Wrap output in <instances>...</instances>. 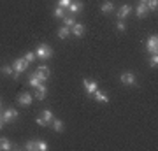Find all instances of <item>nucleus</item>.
I'll use <instances>...</instances> for the list:
<instances>
[{
    "mask_svg": "<svg viewBox=\"0 0 158 151\" xmlns=\"http://www.w3.org/2000/svg\"><path fill=\"white\" fill-rule=\"evenodd\" d=\"M0 106H2V102H0Z\"/></svg>",
    "mask_w": 158,
    "mask_h": 151,
    "instance_id": "nucleus-34",
    "label": "nucleus"
},
{
    "mask_svg": "<svg viewBox=\"0 0 158 151\" xmlns=\"http://www.w3.org/2000/svg\"><path fill=\"white\" fill-rule=\"evenodd\" d=\"M12 69L16 70V74H23L27 69H28V62H27L25 58H18V60H14V65H12Z\"/></svg>",
    "mask_w": 158,
    "mask_h": 151,
    "instance_id": "nucleus-3",
    "label": "nucleus"
},
{
    "mask_svg": "<svg viewBox=\"0 0 158 151\" xmlns=\"http://www.w3.org/2000/svg\"><path fill=\"white\" fill-rule=\"evenodd\" d=\"M70 2H72V0H58V7H63V9H65V7L70 6Z\"/></svg>",
    "mask_w": 158,
    "mask_h": 151,
    "instance_id": "nucleus-28",
    "label": "nucleus"
},
{
    "mask_svg": "<svg viewBox=\"0 0 158 151\" xmlns=\"http://www.w3.org/2000/svg\"><path fill=\"white\" fill-rule=\"evenodd\" d=\"M93 97H95V100L100 102V104H107V102H109L107 93H104V91H100V90H97L95 93H93Z\"/></svg>",
    "mask_w": 158,
    "mask_h": 151,
    "instance_id": "nucleus-10",
    "label": "nucleus"
},
{
    "mask_svg": "<svg viewBox=\"0 0 158 151\" xmlns=\"http://www.w3.org/2000/svg\"><path fill=\"white\" fill-rule=\"evenodd\" d=\"M37 141V151H48L49 149V146L46 144L44 141H39V139H35Z\"/></svg>",
    "mask_w": 158,
    "mask_h": 151,
    "instance_id": "nucleus-23",
    "label": "nucleus"
},
{
    "mask_svg": "<svg viewBox=\"0 0 158 151\" xmlns=\"http://www.w3.org/2000/svg\"><path fill=\"white\" fill-rule=\"evenodd\" d=\"M53 130H55V132H63V121L62 120H53Z\"/></svg>",
    "mask_w": 158,
    "mask_h": 151,
    "instance_id": "nucleus-20",
    "label": "nucleus"
},
{
    "mask_svg": "<svg viewBox=\"0 0 158 151\" xmlns=\"http://www.w3.org/2000/svg\"><path fill=\"white\" fill-rule=\"evenodd\" d=\"M35 56L40 58V60H49L51 56H53V49H51L48 44H40L37 49H35Z\"/></svg>",
    "mask_w": 158,
    "mask_h": 151,
    "instance_id": "nucleus-1",
    "label": "nucleus"
},
{
    "mask_svg": "<svg viewBox=\"0 0 158 151\" xmlns=\"http://www.w3.org/2000/svg\"><path fill=\"white\" fill-rule=\"evenodd\" d=\"M63 23H65V27H69V28H72L74 25H76V16H63Z\"/></svg>",
    "mask_w": 158,
    "mask_h": 151,
    "instance_id": "nucleus-18",
    "label": "nucleus"
},
{
    "mask_svg": "<svg viewBox=\"0 0 158 151\" xmlns=\"http://www.w3.org/2000/svg\"><path fill=\"white\" fill-rule=\"evenodd\" d=\"M130 11H132V7L130 6H121L119 7V11H118V18L119 19H125V18L130 14Z\"/></svg>",
    "mask_w": 158,
    "mask_h": 151,
    "instance_id": "nucleus-15",
    "label": "nucleus"
},
{
    "mask_svg": "<svg viewBox=\"0 0 158 151\" xmlns=\"http://www.w3.org/2000/svg\"><path fill=\"white\" fill-rule=\"evenodd\" d=\"M83 86H85V90L90 93V95H93L97 90H98V83L93 81V79H85V81H83Z\"/></svg>",
    "mask_w": 158,
    "mask_h": 151,
    "instance_id": "nucleus-5",
    "label": "nucleus"
},
{
    "mask_svg": "<svg viewBox=\"0 0 158 151\" xmlns=\"http://www.w3.org/2000/svg\"><path fill=\"white\" fill-rule=\"evenodd\" d=\"M113 9H114V4L113 2H104V4H102V12H106V14H107V12H113Z\"/></svg>",
    "mask_w": 158,
    "mask_h": 151,
    "instance_id": "nucleus-19",
    "label": "nucleus"
},
{
    "mask_svg": "<svg viewBox=\"0 0 158 151\" xmlns=\"http://www.w3.org/2000/svg\"><path fill=\"white\" fill-rule=\"evenodd\" d=\"M116 28H118V32H125V30H127V27H125L123 19H119V21H118V25H116Z\"/></svg>",
    "mask_w": 158,
    "mask_h": 151,
    "instance_id": "nucleus-29",
    "label": "nucleus"
},
{
    "mask_svg": "<svg viewBox=\"0 0 158 151\" xmlns=\"http://www.w3.org/2000/svg\"><path fill=\"white\" fill-rule=\"evenodd\" d=\"M146 6H148V9H149V11H156V7H158V0H148Z\"/></svg>",
    "mask_w": 158,
    "mask_h": 151,
    "instance_id": "nucleus-24",
    "label": "nucleus"
},
{
    "mask_svg": "<svg viewBox=\"0 0 158 151\" xmlns=\"http://www.w3.org/2000/svg\"><path fill=\"white\" fill-rule=\"evenodd\" d=\"M69 9H70V12H72V14H77V12L83 9V4H81V2H77V0H72V2H70V6H69Z\"/></svg>",
    "mask_w": 158,
    "mask_h": 151,
    "instance_id": "nucleus-14",
    "label": "nucleus"
},
{
    "mask_svg": "<svg viewBox=\"0 0 158 151\" xmlns=\"http://www.w3.org/2000/svg\"><path fill=\"white\" fill-rule=\"evenodd\" d=\"M18 114H19V112H18L16 109H11V107H9V109H6V111L2 112L4 123H11V121H14V120L18 118Z\"/></svg>",
    "mask_w": 158,
    "mask_h": 151,
    "instance_id": "nucleus-4",
    "label": "nucleus"
},
{
    "mask_svg": "<svg viewBox=\"0 0 158 151\" xmlns=\"http://www.w3.org/2000/svg\"><path fill=\"white\" fill-rule=\"evenodd\" d=\"M40 83H42V81H39V79H37V76H35L34 72L30 74V83H28L30 86H34V88H37V86H39Z\"/></svg>",
    "mask_w": 158,
    "mask_h": 151,
    "instance_id": "nucleus-21",
    "label": "nucleus"
},
{
    "mask_svg": "<svg viewBox=\"0 0 158 151\" xmlns=\"http://www.w3.org/2000/svg\"><path fill=\"white\" fill-rule=\"evenodd\" d=\"M42 118H44V121L48 125L53 123V120H55V118H53V112H51L49 109H44V111H42Z\"/></svg>",
    "mask_w": 158,
    "mask_h": 151,
    "instance_id": "nucleus-17",
    "label": "nucleus"
},
{
    "mask_svg": "<svg viewBox=\"0 0 158 151\" xmlns=\"http://www.w3.org/2000/svg\"><path fill=\"white\" fill-rule=\"evenodd\" d=\"M25 149H28V151H37V141H28V142L25 144Z\"/></svg>",
    "mask_w": 158,
    "mask_h": 151,
    "instance_id": "nucleus-22",
    "label": "nucleus"
},
{
    "mask_svg": "<svg viewBox=\"0 0 158 151\" xmlns=\"http://www.w3.org/2000/svg\"><path fill=\"white\" fill-rule=\"evenodd\" d=\"M70 30H72V34L76 35V37H83V35H85V25H81V23H76Z\"/></svg>",
    "mask_w": 158,
    "mask_h": 151,
    "instance_id": "nucleus-11",
    "label": "nucleus"
},
{
    "mask_svg": "<svg viewBox=\"0 0 158 151\" xmlns=\"http://www.w3.org/2000/svg\"><path fill=\"white\" fill-rule=\"evenodd\" d=\"M37 125H40V127H48V123L44 121V118H42V116L37 118Z\"/></svg>",
    "mask_w": 158,
    "mask_h": 151,
    "instance_id": "nucleus-31",
    "label": "nucleus"
},
{
    "mask_svg": "<svg viewBox=\"0 0 158 151\" xmlns=\"http://www.w3.org/2000/svg\"><path fill=\"white\" fill-rule=\"evenodd\" d=\"M46 95H48V88H46L42 83H40L39 86L35 88V99H39V100H44Z\"/></svg>",
    "mask_w": 158,
    "mask_h": 151,
    "instance_id": "nucleus-9",
    "label": "nucleus"
},
{
    "mask_svg": "<svg viewBox=\"0 0 158 151\" xmlns=\"http://www.w3.org/2000/svg\"><path fill=\"white\" fill-rule=\"evenodd\" d=\"M32 100H34V99H32V95H30V93H21V95L18 97V104H19V106H23V107L30 106V104H32Z\"/></svg>",
    "mask_w": 158,
    "mask_h": 151,
    "instance_id": "nucleus-8",
    "label": "nucleus"
},
{
    "mask_svg": "<svg viewBox=\"0 0 158 151\" xmlns=\"http://www.w3.org/2000/svg\"><path fill=\"white\" fill-rule=\"evenodd\" d=\"M135 12H137V16H139V18H146L148 12H149V9H148L146 4H139L137 9H135Z\"/></svg>",
    "mask_w": 158,
    "mask_h": 151,
    "instance_id": "nucleus-13",
    "label": "nucleus"
},
{
    "mask_svg": "<svg viewBox=\"0 0 158 151\" xmlns=\"http://www.w3.org/2000/svg\"><path fill=\"white\" fill-rule=\"evenodd\" d=\"M53 14H55V18H63L65 16V14H63V7H56Z\"/></svg>",
    "mask_w": 158,
    "mask_h": 151,
    "instance_id": "nucleus-26",
    "label": "nucleus"
},
{
    "mask_svg": "<svg viewBox=\"0 0 158 151\" xmlns=\"http://www.w3.org/2000/svg\"><path fill=\"white\" fill-rule=\"evenodd\" d=\"M146 49L149 55H156V51H158V37L156 35H151L146 40Z\"/></svg>",
    "mask_w": 158,
    "mask_h": 151,
    "instance_id": "nucleus-2",
    "label": "nucleus"
},
{
    "mask_svg": "<svg viewBox=\"0 0 158 151\" xmlns=\"http://www.w3.org/2000/svg\"><path fill=\"white\" fill-rule=\"evenodd\" d=\"M35 58H37V56H35V53H27V55H25V60H27L28 63H32Z\"/></svg>",
    "mask_w": 158,
    "mask_h": 151,
    "instance_id": "nucleus-27",
    "label": "nucleus"
},
{
    "mask_svg": "<svg viewBox=\"0 0 158 151\" xmlns=\"http://www.w3.org/2000/svg\"><path fill=\"white\" fill-rule=\"evenodd\" d=\"M149 65H151V67H156V65H158V56H156V55H151V60H149Z\"/></svg>",
    "mask_w": 158,
    "mask_h": 151,
    "instance_id": "nucleus-30",
    "label": "nucleus"
},
{
    "mask_svg": "<svg viewBox=\"0 0 158 151\" xmlns=\"http://www.w3.org/2000/svg\"><path fill=\"white\" fill-rule=\"evenodd\" d=\"M148 0H139V4H146Z\"/></svg>",
    "mask_w": 158,
    "mask_h": 151,
    "instance_id": "nucleus-33",
    "label": "nucleus"
},
{
    "mask_svg": "<svg viewBox=\"0 0 158 151\" xmlns=\"http://www.w3.org/2000/svg\"><path fill=\"white\" fill-rule=\"evenodd\" d=\"M34 74L37 76V79H39V81H42V83H44L46 79L49 78V69L46 67V65H40L37 70H34Z\"/></svg>",
    "mask_w": 158,
    "mask_h": 151,
    "instance_id": "nucleus-6",
    "label": "nucleus"
},
{
    "mask_svg": "<svg viewBox=\"0 0 158 151\" xmlns=\"http://www.w3.org/2000/svg\"><path fill=\"white\" fill-rule=\"evenodd\" d=\"M2 72L6 74V76H12L14 74V69H12V65H4L2 67Z\"/></svg>",
    "mask_w": 158,
    "mask_h": 151,
    "instance_id": "nucleus-25",
    "label": "nucleus"
},
{
    "mask_svg": "<svg viewBox=\"0 0 158 151\" xmlns=\"http://www.w3.org/2000/svg\"><path fill=\"white\" fill-rule=\"evenodd\" d=\"M69 34H70V28L69 27H65V25L60 27V30H58V37H60V39H67Z\"/></svg>",
    "mask_w": 158,
    "mask_h": 151,
    "instance_id": "nucleus-16",
    "label": "nucleus"
},
{
    "mask_svg": "<svg viewBox=\"0 0 158 151\" xmlns=\"http://www.w3.org/2000/svg\"><path fill=\"white\" fill-rule=\"evenodd\" d=\"M11 149H12L11 141L7 137H0V151H11Z\"/></svg>",
    "mask_w": 158,
    "mask_h": 151,
    "instance_id": "nucleus-12",
    "label": "nucleus"
},
{
    "mask_svg": "<svg viewBox=\"0 0 158 151\" xmlns=\"http://www.w3.org/2000/svg\"><path fill=\"white\" fill-rule=\"evenodd\" d=\"M4 128V118H2V112H0V130Z\"/></svg>",
    "mask_w": 158,
    "mask_h": 151,
    "instance_id": "nucleus-32",
    "label": "nucleus"
},
{
    "mask_svg": "<svg viewBox=\"0 0 158 151\" xmlns=\"http://www.w3.org/2000/svg\"><path fill=\"white\" fill-rule=\"evenodd\" d=\"M119 79H121V83L127 84V86H134V84H135V76L132 72H123Z\"/></svg>",
    "mask_w": 158,
    "mask_h": 151,
    "instance_id": "nucleus-7",
    "label": "nucleus"
}]
</instances>
